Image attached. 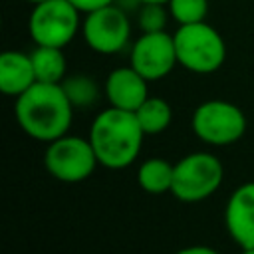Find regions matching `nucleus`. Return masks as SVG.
Returning <instances> with one entry per match:
<instances>
[{
	"label": "nucleus",
	"instance_id": "nucleus-7",
	"mask_svg": "<svg viewBox=\"0 0 254 254\" xmlns=\"http://www.w3.org/2000/svg\"><path fill=\"white\" fill-rule=\"evenodd\" d=\"M99 165L89 139L62 135L48 143L44 153L46 171L62 183H81L89 179Z\"/></svg>",
	"mask_w": 254,
	"mask_h": 254
},
{
	"label": "nucleus",
	"instance_id": "nucleus-9",
	"mask_svg": "<svg viewBox=\"0 0 254 254\" xmlns=\"http://www.w3.org/2000/svg\"><path fill=\"white\" fill-rule=\"evenodd\" d=\"M129 65L135 67L147 81L167 77L175 65H179L173 34L167 30L141 32V36L131 44Z\"/></svg>",
	"mask_w": 254,
	"mask_h": 254
},
{
	"label": "nucleus",
	"instance_id": "nucleus-16",
	"mask_svg": "<svg viewBox=\"0 0 254 254\" xmlns=\"http://www.w3.org/2000/svg\"><path fill=\"white\" fill-rule=\"evenodd\" d=\"M60 85L64 87V91H65V95H67V99L71 101L73 107H89L99 97V85L87 73L65 75Z\"/></svg>",
	"mask_w": 254,
	"mask_h": 254
},
{
	"label": "nucleus",
	"instance_id": "nucleus-23",
	"mask_svg": "<svg viewBox=\"0 0 254 254\" xmlns=\"http://www.w3.org/2000/svg\"><path fill=\"white\" fill-rule=\"evenodd\" d=\"M240 254H254V246H252V248H242Z\"/></svg>",
	"mask_w": 254,
	"mask_h": 254
},
{
	"label": "nucleus",
	"instance_id": "nucleus-3",
	"mask_svg": "<svg viewBox=\"0 0 254 254\" xmlns=\"http://www.w3.org/2000/svg\"><path fill=\"white\" fill-rule=\"evenodd\" d=\"M173 38L179 65L192 73H212L226 60V44L206 20L179 26Z\"/></svg>",
	"mask_w": 254,
	"mask_h": 254
},
{
	"label": "nucleus",
	"instance_id": "nucleus-13",
	"mask_svg": "<svg viewBox=\"0 0 254 254\" xmlns=\"http://www.w3.org/2000/svg\"><path fill=\"white\" fill-rule=\"evenodd\" d=\"M175 165L163 157H151L137 169V185L149 194H165L173 189Z\"/></svg>",
	"mask_w": 254,
	"mask_h": 254
},
{
	"label": "nucleus",
	"instance_id": "nucleus-6",
	"mask_svg": "<svg viewBox=\"0 0 254 254\" xmlns=\"http://www.w3.org/2000/svg\"><path fill=\"white\" fill-rule=\"evenodd\" d=\"M192 133L206 145L226 147L246 133V115L232 101L206 99L192 111Z\"/></svg>",
	"mask_w": 254,
	"mask_h": 254
},
{
	"label": "nucleus",
	"instance_id": "nucleus-18",
	"mask_svg": "<svg viewBox=\"0 0 254 254\" xmlns=\"http://www.w3.org/2000/svg\"><path fill=\"white\" fill-rule=\"evenodd\" d=\"M171 12L167 8V4H143L137 12V26L141 32H163L167 30Z\"/></svg>",
	"mask_w": 254,
	"mask_h": 254
},
{
	"label": "nucleus",
	"instance_id": "nucleus-24",
	"mask_svg": "<svg viewBox=\"0 0 254 254\" xmlns=\"http://www.w3.org/2000/svg\"><path fill=\"white\" fill-rule=\"evenodd\" d=\"M26 2H30V4H38V2H44V0H26Z\"/></svg>",
	"mask_w": 254,
	"mask_h": 254
},
{
	"label": "nucleus",
	"instance_id": "nucleus-12",
	"mask_svg": "<svg viewBox=\"0 0 254 254\" xmlns=\"http://www.w3.org/2000/svg\"><path fill=\"white\" fill-rule=\"evenodd\" d=\"M36 81L38 79L30 54L8 50L0 56V89L4 95L18 97Z\"/></svg>",
	"mask_w": 254,
	"mask_h": 254
},
{
	"label": "nucleus",
	"instance_id": "nucleus-19",
	"mask_svg": "<svg viewBox=\"0 0 254 254\" xmlns=\"http://www.w3.org/2000/svg\"><path fill=\"white\" fill-rule=\"evenodd\" d=\"M69 2L85 16V14L93 12V10H99V8H105V6L113 4L115 0H69Z\"/></svg>",
	"mask_w": 254,
	"mask_h": 254
},
{
	"label": "nucleus",
	"instance_id": "nucleus-2",
	"mask_svg": "<svg viewBox=\"0 0 254 254\" xmlns=\"http://www.w3.org/2000/svg\"><path fill=\"white\" fill-rule=\"evenodd\" d=\"M143 137L145 133L135 113L111 105L95 115L87 135L99 165L113 171L125 169L137 161Z\"/></svg>",
	"mask_w": 254,
	"mask_h": 254
},
{
	"label": "nucleus",
	"instance_id": "nucleus-10",
	"mask_svg": "<svg viewBox=\"0 0 254 254\" xmlns=\"http://www.w3.org/2000/svg\"><path fill=\"white\" fill-rule=\"evenodd\" d=\"M224 224L240 248L254 246V181L236 187L224 206Z\"/></svg>",
	"mask_w": 254,
	"mask_h": 254
},
{
	"label": "nucleus",
	"instance_id": "nucleus-5",
	"mask_svg": "<svg viewBox=\"0 0 254 254\" xmlns=\"http://www.w3.org/2000/svg\"><path fill=\"white\" fill-rule=\"evenodd\" d=\"M81 12L69 0H44L32 4L28 34L36 46L65 48L81 30Z\"/></svg>",
	"mask_w": 254,
	"mask_h": 254
},
{
	"label": "nucleus",
	"instance_id": "nucleus-15",
	"mask_svg": "<svg viewBox=\"0 0 254 254\" xmlns=\"http://www.w3.org/2000/svg\"><path fill=\"white\" fill-rule=\"evenodd\" d=\"M135 117L145 135H159L169 129L173 121V107L163 97H147L135 111Z\"/></svg>",
	"mask_w": 254,
	"mask_h": 254
},
{
	"label": "nucleus",
	"instance_id": "nucleus-11",
	"mask_svg": "<svg viewBox=\"0 0 254 254\" xmlns=\"http://www.w3.org/2000/svg\"><path fill=\"white\" fill-rule=\"evenodd\" d=\"M147 79L131 65L115 67L103 83V95L109 101L111 107L125 109V111H135L147 97H149V87Z\"/></svg>",
	"mask_w": 254,
	"mask_h": 254
},
{
	"label": "nucleus",
	"instance_id": "nucleus-22",
	"mask_svg": "<svg viewBox=\"0 0 254 254\" xmlns=\"http://www.w3.org/2000/svg\"><path fill=\"white\" fill-rule=\"evenodd\" d=\"M143 4H149V2H155V4H167L169 0H141Z\"/></svg>",
	"mask_w": 254,
	"mask_h": 254
},
{
	"label": "nucleus",
	"instance_id": "nucleus-21",
	"mask_svg": "<svg viewBox=\"0 0 254 254\" xmlns=\"http://www.w3.org/2000/svg\"><path fill=\"white\" fill-rule=\"evenodd\" d=\"M113 4H115L117 8H121L123 12H127V14H131V12H139V8L143 6L141 0H115Z\"/></svg>",
	"mask_w": 254,
	"mask_h": 254
},
{
	"label": "nucleus",
	"instance_id": "nucleus-20",
	"mask_svg": "<svg viewBox=\"0 0 254 254\" xmlns=\"http://www.w3.org/2000/svg\"><path fill=\"white\" fill-rule=\"evenodd\" d=\"M175 254H220V252L210 246H204V244H192V246H185V248L177 250Z\"/></svg>",
	"mask_w": 254,
	"mask_h": 254
},
{
	"label": "nucleus",
	"instance_id": "nucleus-4",
	"mask_svg": "<svg viewBox=\"0 0 254 254\" xmlns=\"http://www.w3.org/2000/svg\"><path fill=\"white\" fill-rule=\"evenodd\" d=\"M222 179V161L208 151H194L175 163L171 194L183 202H200L220 189Z\"/></svg>",
	"mask_w": 254,
	"mask_h": 254
},
{
	"label": "nucleus",
	"instance_id": "nucleus-8",
	"mask_svg": "<svg viewBox=\"0 0 254 254\" xmlns=\"http://www.w3.org/2000/svg\"><path fill=\"white\" fill-rule=\"evenodd\" d=\"M81 36L89 46V50L97 54L103 56L119 54L129 46L131 40L129 14L117 8L115 4L93 10L85 14L81 22Z\"/></svg>",
	"mask_w": 254,
	"mask_h": 254
},
{
	"label": "nucleus",
	"instance_id": "nucleus-17",
	"mask_svg": "<svg viewBox=\"0 0 254 254\" xmlns=\"http://www.w3.org/2000/svg\"><path fill=\"white\" fill-rule=\"evenodd\" d=\"M167 8L171 12V18L183 26V24H196L204 22L208 14V0H169Z\"/></svg>",
	"mask_w": 254,
	"mask_h": 254
},
{
	"label": "nucleus",
	"instance_id": "nucleus-1",
	"mask_svg": "<svg viewBox=\"0 0 254 254\" xmlns=\"http://www.w3.org/2000/svg\"><path fill=\"white\" fill-rule=\"evenodd\" d=\"M14 115L28 137L52 143L54 139L67 135L73 119V105L60 83L36 81L16 97Z\"/></svg>",
	"mask_w": 254,
	"mask_h": 254
},
{
	"label": "nucleus",
	"instance_id": "nucleus-14",
	"mask_svg": "<svg viewBox=\"0 0 254 254\" xmlns=\"http://www.w3.org/2000/svg\"><path fill=\"white\" fill-rule=\"evenodd\" d=\"M36 79L44 83H62L67 75V62L64 56V48L52 46H36L30 52Z\"/></svg>",
	"mask_w": 254,
	"mask_h": 254
}]
</instances>
